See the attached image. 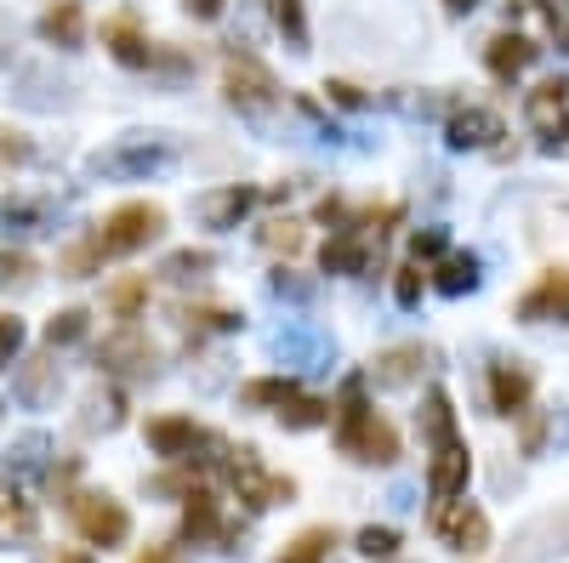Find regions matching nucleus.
I'll return each instance as SVG.
<instances>
[{
    "mask_svg": "<svg viewBox=\"0 0 569 563\" xmlns=\"http://www.w3.org/2000/svg\"><path fill=\"white\" fill-rule=\"evenodd\" d=\"M330 416H337V450H342V455L364 461V467H393V461H398L393 421L364 405V376H353V382L342 387V405L330 410Z\"/></svg>",
    "mask_w": 569,
    "mask_h": 563,
    "instance_id": "1",
    "label": "nucleus"
},
{
    "mask_svg": "<svg viewBox=\"0 0 569 563\" xmlns=\"http://www.w3.org/2000/svg\"><path fill=\"white\" fill-rule=\"evenodd\" d=\"M217 461H222V473H228L233 495H240V501H245L251 512L291 507L296 484H291V478H280V473H267V467H262V455H256L251 444H222V439H217Z\"/></svg>",
    "mask_w": 569,
    "mask_h": 563,
    "instance_id": "2",
    "label": "nucleus"
},
{
    "mask_svg": "<svg viewBox=\"0 0 569 563\" xmlns=\"http://www.w3.org/2000/svg\"><path fill=\"white\" fill-rule=\"evenodd\" d=\"M160 234H165V211L154 200H131V206H120V211L103 217V228L91 234V245H97V256L109 262V256H138Z\"/></svg>",
    "mask_w": 569,
    "mask_h": 563,
    "instance_id": "3",
    "label": "nucleus"
},
{
    "mask_svg": "<svg viewBox=\"0 0 569 563\" xmlns=\"http://www.w3.org/2000/svg\"><path fill=\"white\" fill-rule=\"evenodd\" d=\"M222 97H228L240 114L262 120V114L280 109V80L267 75L251 52H228V57H222Z\"/></svg>",
    "mask_w": 569,
    "mask_h": 563,
    "instance_id": "4",
    "label": "nucleus"
},
{
    "mask_svg": "<svg viewBox=\"0 0 569 563\" xmlns=\"http://www.w3.org/2000/svg\"><path fill=\"white\" fill-rule=\"evenodd\" d=\"M69 518H75V529H80L86 547L114 552V547L131 541V512L114 501V495H103V489H75V495H69Z\"/></svg>",
    "mask_w": 569,
    "mask_h": 563,
    "instance_id": "5",
    "label": "nucleus"
},
{
    "mask_svg": "<svg viewBox=\"0 0 569 563\" xmlns=\"http://www.w3.org/2000/svg\"><path fill=\"white\" fill-rule=\"evenodd\" d=\"M165 165H172V148L154 143V137H120V143L91 154V172L97 177H125V183L154 177V172H165Z\"/></svg>",
    "mask_w": 569,
    "mask_h": 563,
    "instance_id": "6",
    "label": "nucleus"
},
{
    "mask_svg": "<svg viewBox=\"0 0 569 563\" xmlns=\"http://www.w3.org/2000/svg\"><path fill=\"white\" fill-rule=\"evenodd\" d=\"M183 541H194V547H217V552H240V523H228L222 518V501L211 489H188L183 495Z\"/></svg>",
    "mask_w": 569,
    "mask_h": 563,
    "instance_id": "7",
    "label": "nucleus"
},
{
    "mask_svg": "<svg viewBox=\"0 0 569 563\" xmlns=\"http://www.w3.org/2000/svg\"><path fill=\"white\" fill-rule=\"evenodd\" d=\"M97 364H103L109 376H125V382H149L160 371V347L143 336L138 324H120L114 336H103V347H97Z\"/></svg>",
    "mask_w": 569,
    "mask_h": 563,
    "instance_id": "8",
    "label": "nucleus"
},
{
    "mask_svg": "<svg viewBox=\"0 0 569 563\" xmlns=\"http://www.w3.org/2000/svg\"><path fill=\"white\" fill-rule=\"evenodd\" d=\"M433 536H439L445 547H456V552L473 558V552L490 547V518H484L479 501H461V495H450V501L433 507Z\"/></svg>",
    "mask_w": 569,
    "mask_h": 563,
    "instance_id": "9",
    "label": "nucleus"
},
{
    "mask_svg": "<svg viewBox=\"0 0 569 563\" xmlns=\"http://www.w3.org/2000/svg\"><path fill=\"white\" fill-rule=\"evenodd\" d=\"M57 393H63V364H57V353H35V358L18 364L12 399H18L23 410H52Z\"/></svg>",
    "mask_w": 569,
    "mask_h": 563,
    "instance_id": "10",
    "label": "nucleus"
},
{
    "mask_svg": "<svg viewBox=\"0 0 569 563\" xmlns=\"http://www.w3.org/2000/svg\"><path fill=\"white\" fill-rule=\"evenodd\" d=\"M518 319L524 324H569V268H547L541 279H535L524 296H518Z\"/></svg>",
    "mask_w": 569,
    "mask_h": 563,
    "instance_id": "11",
    "label": "nucleus"
},
{
    "mask_svg": "<svg viewBox=\"0 0 569 563\" xmlns=\"http://www.w3.org/2000/svg\"><path fill=\"white\" fill-rule=\"evenodd\" d=\"M149 450L165 461H194V450H211V433L188 416H154L149 421Z\"/></svg>",
    "mask_w": 569,
    "mask_h": 563,
    "instance_id": "12",
    "label": "nucleus"
},
{
    "mask_svg": "<svg viewBox=\"0 0 569 563\" xmlns=\"http://www.w3.org/2000/svg\"><path fill=\"white\" fill-rule=\"evenodd\" d=\"M376 234H359V228H348V234H330L325 240V251H319V262H325V274H371L376 268Z\"/></svg>",
    "mask_w": 569,
    "mask_h": 563,
    "instance_id": "13",
    "label": "nucleus"
},
{
    "mask_svg": "<svg viewBox=\"0 0 569 563\" xmlns=\"http://www.w3.org/2000/svg\"><path fill=\"white\" fill-rule=\"evenodd\" d=\"M467 473H473V455H467L461 439L433 444V461H427V489H433V501H450V495H461V489H467Z\"/></svg>",
    "mask_w": 569,
    "mask_h": 563,
    "instance_id": "14",
    "label": "nucleus"
},
{
    "mask_svg": "<svg viewBox=\"0 0 569 563\" xmlns=\"http://www.w3.org/2000/svg\"><path fill=\"white\" fill-rule=\"evenodd\" d=\"M35 536H41L35 501H29L12 478H0V547H29Z\"/></svg>",
    "mask_w": 569,
    "mask_h": 563,
    "instance_id": "15",
    "label": "nucleus"
},
{
    "mask_svg": "<svg viewBox=\"0 0 569 563\" xmlns=\"http://www.w3.org/2000/svg\"><path fill=\"white\" fill-rule=\"evenodd\" d=\"M529 399H535V376L524 371L518 358H501L490 371V410L495 416H524Z\"/></svg>",
    "mask_w": 569,
    "mask_h": 563,
    "instance_id": "16",
    "label": "nucleus"
},
{
    "mask_svg": "<svg viewBox=\"0 0 569 563\" xmlns=\"http://www.w3.org/2000/svg\"><path fill=\"white\" fill-rule=\"evenodd\" d=\"M524 114H529V125L547 137V148H558V131H563V120H569V80H541V86L529 91Z\"/></svg>",
    "mask_w": 569,
    "mask_h": 563,
    "instance_id": "17",
    "label": "nucleus"
},
{
    "mask_svg": "<svg viewBox=\"0 0 569 563\" xmlns=\"http://www.w3.org/2000/svg\"><path fill=\"white\" fill-rule=\"evenodd\" d=\"M267 347H274V353L291 364V371H308V364H319V358L330 353V342L319 336L314 324H303V319H285L274 336H267Z\"/></svg>",
    "mask_w": 569,
    "mask_h": 563,
    "instance_id": "18",
    "label": "nucleus"
},
{
    "mask_svg": "<svg viewBox=\"0 0 569 563\" xmlns=\"http://www.w3.org/2000/svg\"><path fill=\"white\" fill-rule=\"evenodd\" d=\"M251 206H256V188H240V183L211 188V194H199V200H194L199 222H206V228H217V234H222V228H240Z\"/></svg>",
    "mask_w": 569,
    "mask_h": 563,
    "instance_id": "19",
    "label": "nucleus"
},
{
    "mask_svg": "<svg viewBox=\"0 0 569 563\" xmlns=\"http://www.w3.org/2000/svg\"><path fill=\"white\" fill-rule=\"evenodd\" d=\"M495 137H501V114L495 109H456L450 114V125H445V143L450 148H495Z\"/></svg>",
    "mask_w": 569,
    "mask_h": 563,
    "instance_id": "20",
    "label": "nucleus"
},
{
    "mask_svg": "<svg viewBox=\"0 0 569 563\" xmlns=\"http://www.w3.org/2000/svg\"><path fill=\"white\" fill-rule=\"evenodd\" d=\"M541 57V46H535L529 35H495L490 46H484V63H490V75L495 80H518V75H529V63Z\"/></svg>",
    "mask_w": 569,
    "mask_h": 563,
    "instance_id": "21",
    "label": "nucleus"
},
{
    "mask_svg": "<svg viewBox=\"0 0 569 563\" xmlns=\"http://www.w3.org/2000/svg\"><path fill=\"white\" fill-rule=\"evenodd\" d=\"M41 41L57 46V52H75L86 41V12L80 0H52V7L41 12Z\"/></svg>",
    "mask_w": 569,
    "mask_h": 563,
    "instance_id": "22",
    "label": "nucleus"
},
{
    "mask_svg": "<svg viewBox=\"0 0 569 563\" xmlns=\"http://www.w3.org/2000/svg\"><path fill=\"white\" fill-rule=\"evenodd\" d=\"M103 46H109L114 63H125V69H154V46L138 35V23H131V18H114L103 29Z\"/></svg>",
    "mask_w": 569,
    "mask_h": 563,
    "instance_id": "23",
    "label": "nucleus"
},
{
    "mask_svg": "<svg viewBox=\"0 0 569 563\" xmlns=\"http://www.w3.org/2000/svg\"><path fill=\"white\" fill-rule=\"evenodd\" d=\"M46 455H52V439L46 433H18L7 444V455H0V467H7V478H46Z\"/></svg>",
    "mask_w": 569,
    "mask_h": 563,
    "instance_id": "24",
    "label": "nucleus"
},
{
    "mask_svg": "<svg viewBox=\"0 0 569 563\" xmlns=\"http://www.w3.org/2000/svg\"><path fill=\"white\" fill-rule=\"evenodd\" d=\"M422 347L416 342H405V347H387V353H376V364H371V382L376 387H411L416 376H422Z\"/></svg>",
    "mask_w": 569,
    "mask_h": 563,
    "instance_id": "25",
    "label": "nucleus"
},
{
    "mask_svg": "<svg viewBox=\"0 0 569 563\" xmlns=\"http://www.w3.org/2000/svg\"><path fill=\"white\" fill-rule=\"evenodd\" d=\"M416 427H422V439H427V444L461 439V433H456V410H450V393H445V387H433L427 399H422V410H416Z\"/></svg>",
    "mask_w": 569,
    "mask_h": 563,
    "instance_id": "26",
    "label": "nucleus"
},
{
    "mask_svg": "<svg viewBox=\"0 0 569 563\" xmlns=\"http://www.w3.org/2000/svg\"><path fill=\"white\" fill-rule=\"evenodd\" d=\"M69 80H52L46 69H23V91H18V103H29V109H63L69 103Z\"/></svg>",
    "mask_w": 569,
    "mask_h": 563,
    "instance_id": "27",
    "label": "nucleus"
},
{
    "mask_svg": "<svg viewBox=\"0 0 569 563\" xmlns=\"http://www.w3.org/2000/svg\"><path fill=\"white\" fill-rule=\"evenodd\" d=\"M125 421V399L114 387H97V393H86V416H80V427L86 433H114V427Z\"/></svg>",
    "mask_w": 569,
    "mask_h": 563,
    "instance_id": "28",
    "label": "nucleus"
},
{
    "mask_svg": "<svg viewBox=\"0 0 569 563\" xmlns=\"http://www.w3.org/2000/svg\"><path fill=\"white\" fill-rule=\"evenodd\" d=\"M433 285H439L445 296L479 290V256H473V251H450V256L439 262V274H433Z\"/></svg>",
    "mask_w": 569,
    "mask_h": 563,
    "instance_id": "29",
    "label": "nucleus"
},
{
    "mask_svg": "<svg viewBox=\"0 0 569 563\" xmlns=\"http://www.w3.org/2000/svg\"><path fill=\"white\" fill-rule=\"evenodd\" d=\"M211 268H217V256H211V251H172V256L160 262V274L172 279V285H199Z\"/></svg>",
    "mask_w": 569,
    "mask_h": 563,
    "instance_id": "30",
    "label": "nucleus"
},
{
    "mask_svg": "<svg viewBox=\"0 0 569 563\" xmlns=\"http://www.w3.org/2000/svg\"><path fill=\"white\" fill-rule=\"evenodd\" d=\"M330 547H337V529H303L274 563H330Z\"/></svg>",
    "mask_w": 569,
    "mask_h": 563,
    "instance_id": "31",
    "label": "nucleus"
},
{
    "mask_svg": "<svg viewBox=\"0 0 569 563\" xmlns=\"http://www.w3.org/2000/svg\"><path fill=\"white\" fill-rule=\"evenodd\" d=\"M330 421V405L314 399V393H296V399L280 405V427H291V433H308V427H325Z\"/></svg>",
    "mask_w": 569,
    "mask_h": 563,
    "instance_id": "32",
    "label": "nucleus"
},
{
    "mask_svg": "<svg viewBox=\"0 0 569 563\" xmlns=\"http://www.w3.org/2000/svg\"><path fill=\"white\" fill-rule=\"evenodd\" d=\"M240 399H245L251 410H280L285 399H296V382H291V376H256V382L240 387Z\"/></svg>",
    "mask_w": 569,
    "mask_h": 563,
    "instance_id": "33",
    "label": "nucleus"
},
{
    "mask_svg": "<svg viewBox=\"0 0 569 563\" xmlns=\"http://www.w3.org/2000/svg\"><path fill=\"white\" fill-rule=\"evenodd\" d=\"M143 308H149V279H143V274H131V279L109 285V313H114V319H125V324H131Z\"/></svg>",
    "mask_w": 569,
    "mask_h": 563,
    "instance_id": "34",
    "label": "nucleus"
},
{
    "mask_svg": "<svg viewBox=\"0 0 569 563\" xmlns=\"http://www.w3.org/2000/svg\"><path fill=\"white\" fill-rule=\"evenodd\" d=\"M256 240L267 245V251H274V256H296V251H303V222H296V217H274V222H262L256 228Z\"/></svg>",
    "mask_w": 569,
    "mask_h": 563,
    "instance_id": "35",
    "label": "nucleus"
},
{
    "mask_svg": "<svg viewBox=\"0 0 569 563\" xmlns=\"http://www.w3.org/2000/svg\"><path fill=\"white\" fill-rule=\"evenodd\" d=\"M274 7V23L291 52H308V18H303V0H267Z\"/></svg>",
    "mask_w": 569,
    "mask_h": 563,
    "instance_id": "36",
    "label": "nucleus"
},
{
    "mask_svg": "<svg viewBox=\"0 0 569 563\" xmlns=\"http://www.w3.org/2000/svg\"><path fill=\"white\" fill-rule=\"evenodd\" d=\"M86 324H91V319H86L80 308H63V313H52V319H46V347L57 353V347H75V342H86Z\"/></svg>",
    "mask_w": 569,
    "mask_h": 563,
    "instance_id": "37",
    "label": "nucleus"
},
{
    "mask_svg": "<svg viewBox=\"0 0 569 563\" xmlns=\"http://www.w3.org/2000/svg\"><path fill=\"white\" fill-rule=\"evenodd\" d=\"M35 279H41L35 256H23V251H7V245H0V290H29Z\"/></svg>",
    "mask_w": 569,
    "mask_h": 563,
    "instance_id": "38",
    "label": "nucleus"
},
{
    "mask_svg": "<svg viewBox=\"0 0 569 563\" xmlns=\"http://www.w3.org/2000/svg\"><path fill=\"white\" fill-rule=\"evenodd\" d=\"M314 279H303L296 268H274L267 274V296H274V302H314Z\"/></svg>",
    "mask_w": 569,
    "mask_h": 563,
    "instance_id": "39",
    "label": "nucleus"
},
{
    "mask_svg": "<svg viewBox=\"0 0 569 563\" xmlns=\"http://www.w3.org/2000/svg\"><path fill=\"white\" fill-rule=\"evenodd\" d=\"M0 222H7L12 234H41V228H46V206L41 200H7V206H0Z\"/></svg>",
    "mask_w": 569,
    "mask_h": 563,
    "instance_id": "40",
    "label": "nucleus"
},
{
    "mask_svg": "<svg viewBox=\"0 0 569 563\" xmlns=\"http://www.w3.org/2000/svg\"><path fill=\"white\" fill-rule=\"evenodd\" d=\"M183 324L194 330V336H211V330H240V313H228V308H183Z\"/></svg>",
    "mask_w": 569,
    "mask_h": 563,
    "instance_id": "41",
    "label": "nucleus"
},
{
    "mask_svg": "<svg viewBox=\"0 0 569 563\" xmlns=\"http://www.w3.org/2000/svg\"><path fill=\"white\" fill-rule=\"evenodd\" d=\"M427 285H433V279H427V268H422V262H405V268L393 274V296H398V308H416Z\"/></svg>",
    "mask_w": 569,
    "mask_h": 563,
    "instance_id": "42",
    "label": "nucleus"
},
{
    "mask_svg": "<svg viewBox=\"0 0 569 563\" xmlns=\"http://www.w3.org/2000/svg\"><path fill=\"white\" fill-rule=\"evenodd\" d=\"M353 547H359L364 558H393V552H398V529H387V523H364Z\"/></svg>",
    "mask_w": 569,
    "mask_h": 563,
    "instance_id": "43",
    "label": "nucleus"
},
{
    "mask_svg": "<svg viewBox=\"0 0 569 563\" xmlns=\"http://www.w3.org/2000/svg\"><path fill=\"white\" fill-rule=\"evenodd\" d=\"M23 342H29L23 319H18V313H0V371H12V364H18Z\"/></svg>",
    "mask_w": 569,
    "mask_h": 563,
    "instance_id": "44",
    "label": "nucleus"
},
{
    "mask_svg": "<svg viewBox=\"0 0 569 563\" xmlns=\"http://www.w3.org/2000/svg\"><path fill=\"white\" fill-rule=\"evenodd\" d=\"M97 262H103V256H97V245L86 240V245H75V251H63V279H86L91 268H97Z\"/></svg>",
    "mask_w": 569,
    "mask_h": 563,
    "instance_id": "45",
    "label": "nucleus"
},
{
    "mask_svg": "<svg viewBox=\"0 0 569 563\" xmlns=\"http://www.w3.org/2000/svg\"><path fill=\"white\" fill-rule=\"evenodd\" d=\"M325 103H337V109H371V97H364L359 86H348V80H325Z\"/></svg>",
    "mask_w": 569,
    "mask_h": 563,
    "instance_id": "46",
    "label": "nucleus"
},
{
    "mask_svg": "<svg viewBox=\"0 0 569 563\" xmlns=\"http://www.w3.org/2000/svg\"><path fill=\"white\" fill-rule=\"evenodd\" d=\"M411 251H416V262H427V256H439V251H445V228H416V240H411Z\"/></svg>",
    "mask_w": 569,
    "mask_h": 563,
    "instance_id": "47",
    "label": "nucleus"
},
{
    "mask_svg": "<svg viewBox=\"0 0 569 563\" xmlns=\"http://www.w3.org/2000/svg\"><path fill=\"white\" fill-rule=\"evenodd\" d=\"M222 7H228V0H183V12H188V18H199V23L222 18Z\"/></svg>",
    "mask_w": 569,
    "mask_h": 563,
    "instance_id": "48",
    "label": "nucleus"
},
{
    "mask_svg": "<svg viewBox=\"0 0 569 563\" xmlns=\"http://www.w3.org/2000/svg\"><path fill=\"white\" fill-rule=\"evenodd\" d=\"M41 563H91V552H80V547H57V552H46Z\"/></svg>",
    "mask_w": 569,
    "mask_h": 563,
    "instance_id": "49",
    "label": "nucleus"
},
{
    "mask_svg": "<svg viewBox=\"0 0 569 563\" xmlns=\"http://www.w3.org/2000/svg\"><path fill=\"white\" fill-rule=\"evenodd\" d=\"M547 18H552L558 35H569V0H547Z\"/></svg>",
    "mask_w": 569,
    "mask_h": 563,
    "instance_id": "50",
    "label": "nucleus"
},
{
    "mask_svg": "<svg viewBox=\"0 0 569 563\" xmlns=\"http://www.w3.org/2000/svg\"><path fill=\"white\" fill-rule=\"evenodd\" d=\"M138 563H183V552H177V547H149Z\"/></svg>",
    "mask_w": 569,
    "mask_h": 563,
    "instance_id": "51",
    "label": "nucleus"
},
{
    "mask_svg": "<svg viewBox=\"0 0 569 563\" xmlns=\"http://www.w3.org/2000/svg\"><path fill=\"white\" fill-rule=\"evenodd\" d=\"M541 439H547V421H529V427H524V450L535 455V450H541Z\"/></svg>",
    "mask_w": 569,
    "mask_h": 563,
    "instance_id": "52",
    "label": "nucleus"
},
{
    "mask_svg": "<svg viewBox=\"0 0 569 563\" xmlns=\"http://www.w3.org/2000/svg\"><path fill=\"white\" fill-rule=\"evenodd\" d=\"M445 7H450L456 18H467V12H473V7H479V0H445Z\"/></svg>",
    "mask_w": 569,
    "mask_h": 563,
    "instance_id": "53",
    "label": "nucleus"
},
{
    "mask_svg": "<svg viewBox=\"0 0 569 563\" xmlns=\"http://www.w3.org/2000/svg\"><path fill=\"white\" fill-rule=\"evenodd\" d=\"M563 41H569V35H563Z\"/></svg>",
    "mask_w": 569,
    "mask_h": 563,
    "instance_id": "54",
    "label": "nucleus"
}]
</instances>
